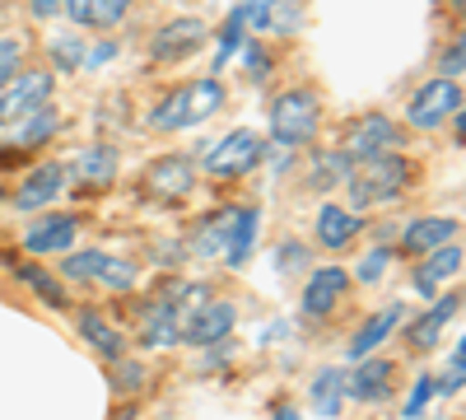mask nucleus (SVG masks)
I'll return each instance as SVG.
<instances>
[{"mask_svg":"<svg viewBox=\"0 0 466 420\" xmlns=\"http://www.w3.org/2000/svg\"><path fill=\"white\" fill-rule=\"evenodd\" d=\"M219 108H224V85L215 80V75H206V80L177 85L168 98L154 103L149 127L154 131H187V127H201L206 118H215Z\"/></svg>","mask_w":466,"mask_h":420,"instance_id":"1","label":"nucleus"},{"mask_svg":"<svg viewBox=\"0 0 466 420\" xmlns=\"http://www.w3.org/2000/svg\"><path fill=\"white\" fill-rule=\"evenodd\" d=\"M345 182H350V201H355V210H364L373 201L401 197V187L410 182V164L401 155H392V149H382V155H369V159L350 164Z\"/></svg>","mask_w":466,"mask_h":420,"instance_id":"2","label":"nucleus"},{"mask_svg":"<svg viewBox=\"0 0 466 420\" xmlns=\"http://www.w3.org/2000/svg\"><path fill=\"white\" fill-rule=\"evenodd\" d=\"M322 127V103L313 89H289L270 103V136L280 145H308Z\"/></svg>","mask_w":466,"mask_h":420,"instance_id":"3","label":"nucleus"},{"mask_svg":"<svg viewBox=\"0 0 466 420\" xmlns=\"http://www.w3.org/2000/svg\"><path fill=\"white\" fill-rule=\"evenodd\" d=\"M461 112V80H452V75H443V80H430L415 98H410V127H420V131H434V127H443L448 118H457Z\"/></svg>","mask_w":466,"mask_h":420,"instance_id":"4","label":"nucleus"},{"mask_svg":"<svg viewBox=\"0 0 466 420\" xmlns=\"http://www.w3.org/2000/svg\"><path fill=\"white\" fill-rule=\"evenodd\" d=\"M52 98V75L47 70H33V75H10L5 85H0V127H15L24 122L33 108H43Z\"/></svg>","mask_w":466,"mask_h":420,"instance_id":"5","label":"nucleus"},{"mask_svg":"<svg viewBox=\"0 0 466 420\" xmlns=\"http://www.w3.org/2000/svg\"><path fill=\"white\" fill-rule=\"evenodd\" d=\"M201 164H206L210 178H243V173H252L261 164V140L252 131H228L224 140H215L206 149Z\"/></svg>","mask_w":466,"mask_h":420,"instance_id":"6","label":"nucleus"},{"mask_svg":"<svg viewBox=\"0 0 466 420\" xmlns=\"http://www.w3.org/2000/svg\"><path fill=\"white\" fill-rule=\"evenodd\" d=\"M233 323H238V309L228 299H210V303H197L182 318L177 341H187V346H215V341H224L233 332Z\"/></svg>","mask_w":466,"mask_h":420,"instance_id":"7","label":"nucleus"},{"mask_svg":"<svg viewBox=\"0 0 466 420\" xmlns=\"http://www.w3.org/2000/svg\"><path fill=\"white\" fill-rule=\"evenodd\" d=\"M206 43V24L201 19H168L159 33H154V43H149V61H187L191 52H201Z\"/></svg>","mask_w":466,"mask_h":420,"instance_id":"8","label":"nucleus"},{"mask_svg":"<svg viewBox=\"0 0 466 420\" xmlns=\"http://www.w3.org/2000/svg\"><path fill=\"white\" fill-rule=\"evenodd\" d=\"M191 182H197V164L187 155H164L145 169V197H159V201H177L191 192Z\"/></svg>","mask_w":466,"mask_h":420,"instance_id":"9","label":"nucleus"},{"mask_svg":"<svg viewBox=\"0 0 466 420\" xmlns=\"http://www.w3.org/2000/svg\"><path fill=\"white\" fill-rule=\"evenodd\" d=\"M397 145H401V127L387 122L382 112H369V118H360L355 127H350L345 155L350 159H369V155H382V149H397Z\"/></svg>","mask_w":466,"mask_h":420,"instance_id":"10","label":"nucleus"},{"mask_svg":"<svg viewBox=\"0 0 466 420\" xmlns=\"http://www.w3.org/2000/svg\"><path fill=\"white\" fill-rule=\"evenodd\" d=\"M345 290H350L345 266H322V271H313L308 285H303V313L308 318H327L336 303L345 299Z\"/></svg>","mask_w":466,"mask_h":420,"instance_id":"11","label":"nucleus"},{"mask_svg":"<svg viewBox=\"0 0 466 420\" xmlns=\"http://www.w3.org/2000/svg\"><path fill=\"white\" fill-rule=\"evenodd\" d=\"M75 234H80V220L75 215H37V224L24 234V248L37 257L66 252V248H75Z\"/></svg>","mask_w":466,"mask_h":420,"instance_id":"12","label":"nucleus"},{"mask_svg":"<svg viewBox=\"0 0 466 420\" xmlns=\"http://www.w3.org/2000/svg\"><path fill=\"white\" fill-rule=\"evenodd\" d=\"M61 192H66V169L47 159V164H37V169L28 173V182L19 187V197H15V206H19V210H43V206H52Z\"/></svg>","mask_w":466,"mask_h":420,"instance_id":"13","label":"nucleus"},{"mask_svg":"<svg viewBox=\"0 0 466 420\" xmlns=\"http://www.w3.org/2000/svg\"><path fill=\"white\" fill-rule=\"evenodd\" d=\"M457 309H461V294H439V299H434V309L410 323V332H406L410 351H434V346H439V336H443V327L457 318Z\"/></svg>","mask_w":466,"mask_h":420,"instance_id":"14","label":"nucleus"},{"mask_svg":"<svg viewBox=\"0 0 466 420\" xmlns=\"http://www.w3.org/2000/svg\"><path fill=\"white\" fill-rule=\"evenodd\" d=\"M461 271V243L448 239L439 248H430V257H424V266H415V290L420 294H439L443 281H452Z\"/></svg>","mask_w":466,"mask_h":420,"instance_id":"15","label":"nucleus"},{"mask_svg":"<svg viewBox=\"0 0 466 420\" xmlns=\"http://www.w3.org/2000/svg\"><path fill=\"white\" fill-rule=\"evenodd\" d=\"M345 393L355 402H382L387 393H392V364L364 355V364L355 374H345Z\"/></svg>","mask_w":466,"mask_h":420,"instance_id":"16","label":"nucleus"},{"mask_svg":"<svg viewBox=\"0 0 466 420\" xmlns=\"http://www.w3.org/2000/svg\"><path fill=\"white\" fill-rule=\"evenodd\" d=\"M257 224H261V210L257 206H243L228 215V234H224V261L228 266H243L248 252H252V239H257Z\"/></svg>","mask_w":466,"mask_h":420,"instance_id":"17","label":"nucleus"},{"mask_svg":"<svg viewBox=\"0 0 466 420\" xmlns=\"http://www.w3.org/2000/svg\"><path fill=\"white\" fill-rule=\"evenodd\" d=\"M355 234H360V215L355 210H345V206H322L318 210V243L322 248L340 252L345 243H355Z\"/></svg>","mask_w":466,"mask_h":420,"instance_id":"18","label":"nucleus"},{"mask_svg":"<svg viewBox=\"0 0 466 420\" xmlns=\"http://www.w3.org/2000/svg\"><path fill=\"white\" fill-rule=\"evenodd\" d=\"M182 332V318H177V303L173 299H159V303H149V313H145V327H140V346H173Z\"/></svg>","mask_w":466,"mask_h":420,"instance_id":"19","label":"nucleus"},{"mask_svg":"<svg viewBox=\"0 0 466 420\" xmlns=\"http://www.w3.org/2000/svg\"><path fill=\"white\" fill-rule=\"evenodd\" d=\"M457 239V220H443V215H424L415 224H406V234H401V248L406 252H430L439 243Z\"/></svg>","mask_w":466,"mask_h":420,"instance_id":"20","label":"nucleus"},{"mask_svg":"<svg viewBox=\"0 0 466 420\" xmlns=\"http://www.w3.org/2000/svg\"><path fill=\"white\" fill-rule=\"evenodd\" d=\"M397 323H401V303H387L382 313H373V318L355 332V341H350V355H355V360L373 355V351L382 346V341L392 336V327H397Z\"/></svg>","mask_w":466,"mask_h":420,"instance_id":"21","label":"nucleus"},{"mask_svg":"<svg viewBox=\"0 0 466 420\" xmlns=\"http://www.w3.org/2000/svg\"><path fill=\"white\" fill-rule=\"evenodd\" d=\"M75 327H80V336L89 341V346L98 351V355H107V360H122V351H127V341H122V332H116L112 323H103L98 313H80L75 318Z\"/></svg>","mask_w":466,"mask_h":420,"instance_id":"22","label":"nucleus"},{"mask_svg":"<svg viewBox=\"0 0 466 420\" xmlns=\"http://www.w3.org/2000/svg\"><path fill=\"white\" fill-rule=\"evenodd\" d=\"M70 169H75V178H80V182H112V173H116V149H107V145L80 149Z\"/></svg>","mask_w":466,"mask_h":420,"instance_id":"23","label":"nucleus"},{"mask_svg":"<svg viewBox=\"0 0 466 420\" xmlns=\"http://www.w3.org/2000/svg\"><path fill=\"white\" fill-rule=\"evenodd\" d=\"M340 402H345V374L340 369H322L313 378V411L318 415H340Z\"/></svg>","mask_w":466,"mask_h":420,"instance_id":"24","label":"nucleus"},{"mask_svg":"<svg viewBox=\"0 0 466 420\" xmlns=\"http://www.w3.org/2000/svg\"><path fill=\"white\" fill-rule=\"evenodd\" d=\"M19 281H24V285H33L37 294H43L47 309H66V303H70V299H66V290H61V281H56V276H47L43 266H19Z\"/></svg>","mask_w":466,"mask_h":420,"instance_id":"25","label":"nucleus"},{"mask_svg":"<svg viewBox=\"0 0 466 420\" xmlns=\"http://www.w3.org/2000/svg\"><path fill=\"white\" fill-rule=\"evenodd\" d=\"M103 261H107V252H98V248H85V252H70V248H66L61 276H66V281H94Z\"/></svg>","mask_w":466,"mask_h":420,"instance_id":"26","label":"nucleus"},{"mask_svg":"<svg viewBox=\"0 0 466 420\" xmlns=\"http://www.w3.org/2000/svg\"><path fill=\"white\" fill-rule=\"evenodd\" d=\"M350 164H355V159H350L345 149H340V155H318L313 159V187H318V192H327V187L345 182L350 178Z\"/></svg>","mask_w":466,"mask_h":420,"instance_id":"27","label":"nucleus"},{"mask_svg":"<svg viewBox=\"0 0 466 420\" xmlns=\"http://www.w3.org/2000/svg\"><path fill=\"white\" fill-rule=\"evenodd\" d=\"M127 15H131V0H89L85 28H116Z\"/></svg>","mask_w":466,"mask_h":420,"instance_id":"28","label":"nucleus"},{"mask_svg":"<svg viewBox=\"0 0 466 420\" xmlns=\"http://www.w3.org/2000/svg\"><path fill=\"white\" fill-rule=\"evenodd\" d=\"M233 215V210H228ZM228 215H215V220H206L201 224V234H197V243H191V248H197L201 257H215V252H224V234H228Z\"/></svg>","mask_w":466,"mask_h":420,"instance_id":"29","label":"nucleus"},{"mask_svg":"<svg viewBox=\"0 0 466 420\" xmlns=\"http://www.w3.org/2000/svg\"><path fill=\"white\" fill-rule=\"evenodd\" d=\"M94 281L107 285V290H131V285L140 281V271H136L131 261H112V257H107V261L98 266V276H94Z\"/></svg>","mask_w":466,"mask_h":420,"instance_id":"30","label":"nucleus"},{"mask_svg":"<svg viewBox=\"0 0 466 420\" xmlns=\"http://www.w3.org/2000/svg\"><path fill=\"white\" fill-rule=\"evenodd\" d=\"M56 112L43 103V108H33L28 118H24V145H33V140H47V136H56Z\"/></svg>","mask_w":466,"mask_h":420,"instance_id":"31","label":"nucleus"},{"mask_svg":"<svg viewBox=\"0 0 466 420\" xmlns=\"http://www.w3.org/2000/svg\"><path fill=\"white\" fill-rule=\"evenodd\" d=\"M238 43H243V10H233V15H228V28L219 33V52H215V61L224 66L233 52H238Z\"/></svg>","mask_w":466,"mask_h":420,"instance_id":"32","label":"nucleus"},{"mask_svg":"<svg viewBox=\"0 0 466 420\" xmlns=\"http://www.w3.org/2000/svg\"><path fill=\"white\" fill-rule=\"evenodd\" d=\"M52 61L61 66V70H75V66H85V47L80 43H70V37H52Z\"/></svg>","mask_w":466,"mask_h":420,"instance_id":"33","label":"nucleus"},{"mask_svg":"<svg viewBox=\"0 0 466 420\" xmlns=\"http://www.w3.org/2000/svg\"><path fill=\"white\" fill-rule=\"evenodd\" d=\"M299 24H303V15H299L294 0H276V10H270V24H266V28H276V33H294Z\"/></svg>","mask_w":466,"mask_h":420,"instance_id":"34","label":"nucleus"},{"mask_svg":"<svg viewBox=\"0 0 466 420\" xmlns=\"http://www.w3.org/2000/svg\"><path fill=\"white\" fill-rule=\"evenodd\" d=\"M19 61H24V43L19 37H0V85L19 70Z\"/></svg>","mask_w":466,"mask_h":420,"instance_id":"35","label":"nucleus"},{"mask_svg":"<svg viewBox=\"0 0 466 420\" xmlns=\"http://www.w3.org/2000/svg\"><path fill=\"white\" fill-rule=\"evenodd\" d=\"M276 266H280L285 276L303 271V266H308V248H303V243H280V248H276Z\"/></svg>","mask_w":466,"mask_h":420,"instance_id":"36","label":"nucleus"},{"mask_svg":"<svg viewBox=\"0 0 466 420\" xmlns=\"http://www.w3.org/2000/svg\"><path fill=\"white\" fill-rule=\"evenodd\" d=\"M243 24H252V28H266L270 24V10H276V0H243Z\"/></svg>","mask_w":466,"mask_h":420,"instance_id":"37","label":"nucleus"},{"mask_svg":"<svg viewBox=\"0 0 466 420\" xmlns=\"http://www.w3.org/2000/svg\"><path fill=\"white\" fill-rule=\"evenodd\" d=\"M387 257H392V248H373V252L360 261V271H355V276H360V281H378V276L387 271Z\"/></svg>","mask_w":466,"mask_h":420,"instance_id":"38","label":"nucleus"},{"mask_svg":"<svg viewBox=\"0 0 466 420\" xmlns=\"http://www.w3.org/2000/svg\"><path fill=\"white\" fill-rule=\"evenodd\" d=\"M430 397H434V378H415V393L406 397V415H424Z\"/></svg>","mask_w":466,"mask_h":420,"instance_id":"39","label":"nucleus"},{"mask_svg":"<svg viewBox=\"0 0 466 420\" xmlns=\"http://www.w3.org/2000/svg\"><path fill=\"white\" fill-rule=\"evenodd\" d=\"M461 56H466V47H461V37L443 52V75H452V80H461Z\"/></svg>","mask_w":466,"mask_h":420,"instance_id":"40","label":"nucleus"},{"mask_svg":"<svg viewBox=\"0 0 466 420\" xmlns=\"http://www.w3.org/2000/svg\"><path fill=\"white\" fill-rule=\"evenodd\" d=\"M56 10H61V0H28V15L33 19H52Z\"/></svg>","mask_w":466,"mask_h":420,"instance_id":"41","label":"nucleus"},{"mask_svg":"<svg viewBox=\"0 0 466 420\" xmlns=\"http://www.w3.org/2000/svg\"><path fill=\"white\" fill-rule=\"evenodd\" d=\"M140 378H145V369L140 364H122V388L131 393V388H140Z\"/></svg>","mask_w":466,"mask_h":420,"instance_id":"42","label":"nucleus"},{"mask_svg":"<svg viewBox=\"0 0 466 420\" xmlns=\"http://www.w3.org/2000/svg\"><path fill=\"white\" fill-rule=\"evenodd\" d=\"M66 15H70L75 24H85V15H89V0H66Z\"/></svg>","mask_w":466,"mask_h":420,"instance_id":"43","label":"nucleus"},{"mask_svg":"<svg viewBox=\"0 0 466 420\" xmlns=\"http://www.w3.org/2000/svg\"><path fill=\"white\" fill-rule=\"evenodd\" d=\"M107 56H116V43H103V47H98L94 56H85V61H89V66H103Z\"/></svg>","mask_w":466,"mask_h":420,"instance_id":"44","label":"nucleus"}]
</instances>
